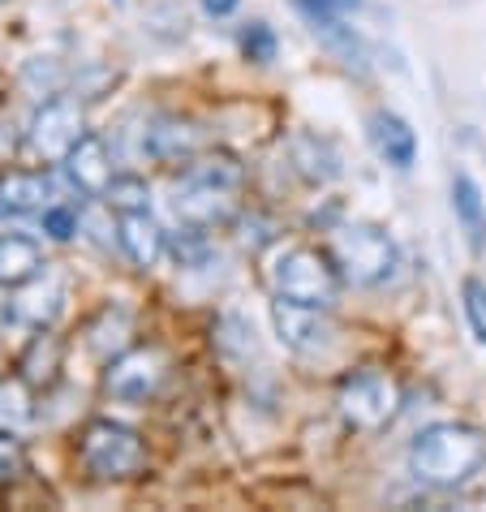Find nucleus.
Segmentation results:
<instances>
[{
  "label": "nucleus",
  "mask_w": 486,
  "mask_h": 512,
  "mask_svg": "<svg viewBox=\"0 0 486 512\" xmlns=\"http://www.w3.org/2000/svg\"><path fill=\"white\" fill-rule=\"evenodd\" d=\"M482 461H486V439H482V431H474V426H465V422L426 426L409 448L413 478L426 482V487H439V491L465 487L482 469Z\"/></svg>",
  "instance_id": "nucleus-1"
},
{
  "label": "nucleus",
  "mask_w": 486,
  "mask_h": 512,
  "mask_svg": "<svg viewBox=\"0 0 486 512\" xmlns=\"http://www.w3.org/2000/svg\"><path fill=\"white\" fill-rule=\"evenodd\" d=\"M237 190H241V164L233 155H207V160L185 168L173 207H177L181 224L207 229V224L233 216Z\"/></svg>",
  "instance_id": "nucleus-2"
},
{
  "label": "nucleus",
  "mask_w": 486,
  "mask_h": 512,
  "mask_svg": "<svg viewBox=\"0 0 486 512\" xmlns=\"http://www.w3.org/2000/svg\"><path fill=\"white\" fill-rule=\"evenodd\" d=\"M267 284L276 289V297L332 310L340 293V267H332L327 254L310 246H276L267 259Z\"/></svg>",
  "instance_id": "nucleus-3"
},
{
  "label": "nucleus",
  "mask_w": 486,
  "mask_h": 512,
  "mask_svg": "<svg viewBox=\"0 0 486 512\" xmlns=\"http://www.w3.org/2000/svg\"><path fill=\"white\" fill-rule=\"evenodd\" d=\"M332 250H336L340 276L353 280V284H366V289L388 284L400 272L396 241L383 229H375V224H345V229H336Z\"/></svg>",
  "instance_id": "nucleus-4"
},
{
  "label": "nucleus",
  "mask_w": 486,
  "mask_h": 512,
  "mask_svg": "<svg viewBox=\"0 0 486 512\" xmlns=\"http://www.w3.org/2000/svg\"><path fill=\"white\" fill-rule=\"evenodd\" d=\"M78 452H82L87 474L99 478V482L134 478L142 469V461H147L138 431H130V426H121V422H108V418H95L87 431H82Z\"/></svg>",
  "instance_id": "nucleus-5"
},
{
  "label": "nucleus",
  "mask_w": 486,
  "mask_h": 512,
  "mask_svg": "<svg viewBox=\"0 0 486 512\" xmlns=\"http://www.w3.org/2000/svg\"><path fill=\"white\" fill-rule=\"evenodd\" d=\"M336 405H340V414H345V422L362 426V431H379V426H388L396 418L400 388H396L392 375H383L370 366V371H357L340 383Z\"/></svg>",
  "instance_id": "nucleus-6"
},
{
  "label": "nucleus",
  "mask_w": 486,
  "mask_h": 512,
  "mask_svg": "<svg viewBox=\"0 0 486 512\" xmlns=\"http://www.w3.org/2000/svg\"><path fill=\"white\" fill-rule=\"evenodd\" d=\"M87 134V117H82V104L69 95H52L39 104V112L31 117V130H26V142H31L35 155L44 160H65L69 147Z\"/></svg>",
  "instance_id": "nucleus-7"
},
{
  "label": "nucleus",
  "mask_w": 486,
  "mask_h": 512,
  "mask_svg": "<svg viewBox=\"0 0 486 512\" xmlns=\"http://www.w3.org/2000/svg\"><path fill=\"white\" fill-rule=\"evenodd\" d=\"M271 323H276L284 345L302 353V358H323L336 345V327L327 323L323 306H302V302H289V297H276L271 302Z\"/></svg>",
  "instance_id": "nucleus-8"
},
{
  "label": "nucleus",
  "mask_w": 486,
  "mask_h": 512,
  "mask_svg": "<svg viewBox=\"0 0 486 512\" xmlns=\"http://www.w3.org/2000/svg\"><path fill=\"white\" fill-rule=\"evenodd\" d=\"M164 379V358L160 349H125L121 358L108 362V375H104V392L112 401H125V405H138L160 388Z\"/></svg>",
  "instance_id": "nucleus-9"
},
{
  "label": "nucleus",
  "mask_w": 486,
  "mask_h": 512,
  "mask_svg": "<svg viewBox=\"0 0 486 512\" xmlns=\"http://www.w3.org/2000/svg\"><path fill=\"white\" fill-rule=\"evenodd\" d=\"M61 164H65V177H69V186L74 190L91 194V198L108 194V186H112V155H108V142L99 134H82L74 147H69V155Z\"/></svg>",
  "instance_id": "nucleus-10"
},
{
  "label": "nucleus",
  "mask_w": 486,
  "mask_h": 512,
  "mask_svg": "<svg viewBox=\"0 0 486 512\" xmlns=\"http://www.w3.org/2000/svg\"><path fill=\"white\" fill-rule=\"evenodd\" d=\"M117 246L134 267L147 272V267H155L164 259L168 237H164L160 224L151 220V211H125V216H117Z\"/></svg>",
  "instance_id": "nucleus-11"
},
{
  "label": "nucleus",
  "mask_w": 486,
  "mask_h": 512,
  "mask_svg": "<svg viewBox=\"0 0 486 512\" xmlns=\"http://www.w3.org/2000/svg\"><path fill=\"white\" fill-rule=\"evenodd\" d=\"M293 9L302 13V18L310 22V31L323 39L332 52H340L345 61H362V39H357L353 26H345V9L327 5V0H293Z\"/></svg>",
  "instance_id": "nucleus-12"
},
{
  "label": "nucleus",
  "mask_w": 486,
  "mask_h": 512,
  "mask_svg": "<svg viewBox=\"0 0 486 512\" xmlns=\"http://www.w3.org/2000/svg\"><path fill=\"white\" fill-rule=\"evenodd\" d=\"M61 302H65V280H61V272H52V267L44 263L31 280L18 284V297H13V315L26 319V323H35V327H44V323L56 319Z\"/></svg>",
  "instance_id": "nucleus-13"
},
{
  "label": "nucleus",
  "mask_w": 486,
  "mask_h": 512,
  "mask_svg": "<svg viewBox=\"0 0 486 512\" xmlns=\"http://www.w3.org/2000/svg\"><path fill=\"white\" fill-rule=\"evenodd\" d=\"M366 134H370V147L379 151V160H388L392 168H409L418 160V134H413V125L405 117H396V112H388V108L370 112Z\"/></svg>",
  "instance_id": "nucleus-14"
},
{
  "label": "nucleus",
  "mask_w": 486,
  "mask_h": 512,
  "mask_svg": "<svg viewBox=\"0 0 486 512\" xmlns=\"http://www.w3.org/2000/svg\"><path fill=\"white\" fill-rule=\"evenodd\" d=\"M147 151L155 155V160L164 164H190L194 151H198V130L190 121H177V117H164L155 121V130L147 134Z\"/></svg>",
  "instance_id": "nucleus-15"
},
{
  "label": "nucleus",
  "mask_w": 486,
  "mask_h": 512,
  "mask_svg": "<svg viewBox=\"0 0 486 512\" xmlns=\"http://www.w3.org/2000/svg\"><path fill=\"white\" fill-rule=\"evenodd\" d=\"M44 259H39V241L26 237V233H5L0 237V284L18 289V284L31 280Z\"/></svg>",
  "instance_id": "nucleus-16"
},
{
  "label": "nucleus",
  "mask_w": 486,
  "mask_h": 512,
  "mask_svg": "<svg viewBox=\"0 0 486 512\" xmlns=\"http://www.w3.org/2000/svg\"><path fill=\"white\" fill-rule=\"evenodd\" d=\"M48 177L39 173H9L0 177V198L9 211H44L48 207Z\"/></svg>",
  "instance_id": "nucleus-17"
},
{
  "label": "nucleus",
  "mask_w": 486,
  "mask_h": 512,
  "mask_svg": "<svg viewBox=\"0 0 486 512\" xmlns=\"http://www.w3.org/2000/svg\"><path fill=\"white\" fill-rule=\"evenodd\" d=\"M31 418H35V396L26 388V379L5 375L0 379V426H5V431H26Z\"/></svg>",
  "instance_id": "nucleus-18"
},
{
  "label": "nucleus",
  "mask_w": 486,
  "mask_h": 512,
  "mask_svg": "<svg viewBox=\"0 0 486 512\" xmlns=\"http://www.w3.org/2000/svg\"><path fill=\"white\" fill-rule=\"evenodd\" d=\"M452 207H456V216H461V224L469 229V237H482L486 229V203H482V190H478V181L469 177V173H456L452 177Z\"/></svg>",
  "instance_id": "nucleus-19"
},
{
  "label": "nucleus",
  "mask_w": 486,
  "mask_h": 512,
  "mask_svg": "<svg viewBox=\"0 0 486 512\" xmlns=\"http://www.w3.org/2000/svg\"><path fill=\"white\" fill-rule=\"evenodd\" d=\"M237 48H241V56H246V61L271 65V61H276V52H280V39H276V31H271L267 22H246V26L237 31Z\"/></svg>",
  "instance_id": "nucleus-20"
},
{
  "label": "nucleus",
  "mask_w": 486,
  "mask_h": 512,
  "mask_svg": "<svg viewBox=\"0 0 486 512\" xmlns=\"http://www.w3.org/2000/svg\"><path fill=\"white\" fill-rule=\"evenodd\" d=\"M104 198L117 216H125V211H151V190H147V181H138V177H112Z\"/></svg>",
  "instance_id": "nucleus-21"
},
{
  "label": "nucleus",
  "mask_w": 486,
  "mask_h": 512,
  "mask_svg": "<svg viewBox=\"0 0 486 512\" xmlns=\"http://www.w3.org/2000/svg\"><path fill=\"white\" fill-rule=\"evenodd\" d=\"M461 306H465V319H469V332L482 345L486 353V280L478 276H465L461 280Z\"/></svg>",
  "instance_id": "nucleus-22"
},
{
  "label": "nucleus",
  "mask_w": 486,
  "mask_h": 512,
  "mask_svg": "<svg viewBox=\"0 0 486 512\" xmlns=\"http://www.w3.org/2000/svg\"><path fill=\"white\" fill-rule=\"evenodd\" d=\"M78 211L74 207H65V203H48L44 207V233L52 241H74L78 237Z\"/></svg>",
  "instance_id": "nucleus-23"
},
{
  "label": "nucleus",
  "mask_w": 486,
  "mask_h": 512,
  "mask_svg": "<svg viewBox=\"0 0 486 512\" xmlns=\"http://www.w3.org/2000/svg\"><path fill=\"white\" fill-rule=\"evenodd\" d=\"M9 435H0V478H9L22 469V448H18V439H9Z\"/></svg>",
  "instance_id": "nucleus-24"
},
{
  "label": "nucleus",
  "mask_w": 486,
  "mask_h": 512,
  "mask_svg": "<svg viewBox=\"0 0 486 512\" xmlns=\"http://www.w3.org/2000/svg\"><path fill=\"white\" fill-rule=\"evenodd\" d=\"M13 147H18V138H13V130H9V125H0V164H9Z\"/></svg>",
  "instance_id": "nucleus-25"
},
{
  "label": "nucleus",
  "mask_w": 486,
  "mask_h": 512,
  "mask_svg": "<svg viewBox=\"0 0 486 512\" xmlns=\"http://www.w3.org/2000/svg\"><path fill=\"white\" fill-rule=\"evenodd\" d=\"M203 9L211 13V18H228V13L237 9V0H203Z\"/></svg>",
  "instance_id": "nucleus-26"
},
{
  "label": "nucleus",
  "mask_w": 486,
  "mask_h": 512,
  "mask_svg": "<svg viewBox=\"0 0 486 512\" xmlns=\"http://www.w3.org/2000/svg\"><path fill=\"white\" fill-rule=\"evenodd\" d=\"M327 5H336V9H345V13H349V9L362 5V0H327Z\"/></svg>",
  "instance_id": "nucleus-27"
},
{
  "label": "nucleus",
  "mask_w": 486,
  "mask_h": 512,
  "mask_svg": "<svg viewBox=\"0 0 486 512\" xmlns=\"http://www.w3.org/2000/svg\"><path fill=\"white\" fill-rule=\"evenodd\" d=\"M5 211H9V207H5V198H0V216H5Z\"/></svg>",
  "instance_id": "nucleus-28"
}]
</instances>
